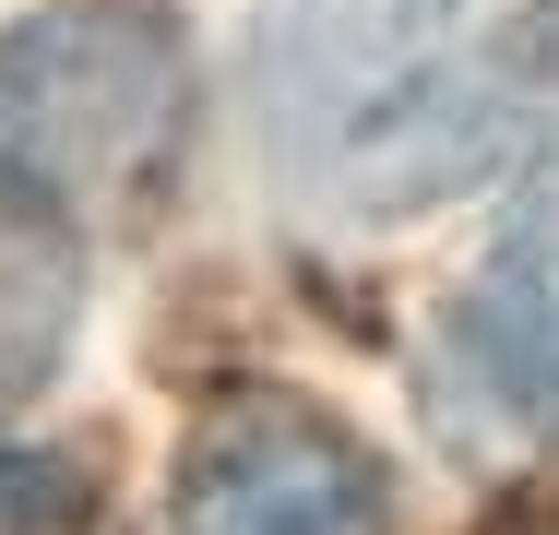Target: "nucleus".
<instances>
[{"mask_svg":"<svg viewBox=\"0 0 559 535\" xmlns=\"http://www.w3.org/2000/svg\"><path fill=\"white\" fill-rule=\"evenodd\" d=\"M191 131V36L155 0H60L0 36V203L84 238L143 214Z\"/></svg>","mask_w":559,"mask_h":535,"instance_id":"f257e3e1","label":"nucleus"},{"mask_svg":"<svg viewBox=\"0 0 559 535\" xmlns=\"http://www.w3.org/2000/svg\"><path fill=\"white\" fill-rule=\"evenodd\" d=\"M167 535H393V476L345 417L250 393L167 476Z\"/></svg>","mask_w":559,"mask_h":535,"instance_id":"f03ea898","label":"nucleus"},{"mask_svg":"<svg viewBox=\"0 0 559 535\" xmlns=\"http://www.w3.org/2000/svg\"><path fill=\"white\" fill-rule=\"evenodd\" d=\"M441 417L488 452H524L559 428V191L500 226V250L441 310Z\"/></svg>","mask_w":559,"mask_h":535,"instance_id":"7ed1b4c3","label":"nucleus"},{"mask_svg":"<svg viewBox=\"0 0 559 535\" xmlns=\"http://www.w3.org/2000/svg\"><path fill=\"white\" fill-rule=\"evenodd\" d=\"M60 321H72V238L0 203V405L48 381Z\"/></svg>","mask_w":559,"mask_h":535,"instance_id":"20e7f679","label":"nucleus"},{"mask_svg":"<svg viewBox=\"0 0 559 535\" xmlns=\"http://www.w3.org/2000/svg\"><path fill=\"white\" fill-rule=\"evenodd\" d=\"M96 524V476L72 452H12L0 440V535H84Z\"/></svg>","mask_w":559,"mask_h":535,"instance_id":"39448f33","label":"nucleus"},{"mask_svg":"<svg viewBox=\"0 0 559 535\" xmlns=\"http://www.w3.org/2000/svg\"><path fill=\"white\" fill-rule=\"evenodd\" d=\"M452 0H322V48H334L345 72L357 60H381V48H405V36H429Z\"/></svg>","mask_w":559,"mask_h":535,"instance_id":"423d86ee","label":"nucleus"},{"mask_svg":"<svg viewBox=\"0 0 559 535\" xmlns=\"http://www.w3.org/2000/svg\"><path fill=\"white\" fill-rule=\"evenodd\" d=\"M512 72H559V0H536V12L512 24Z\"/></svg>","mask_w":559,"mask_h":535,"instance_id":"0eeeda50","label":"nucleus"}]
</instances>
